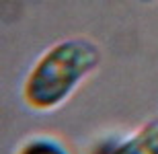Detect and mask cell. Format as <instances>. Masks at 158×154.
<instances>
[{
	"mask_svg": "<svg viewBox=\"0 0 158 154\" xmlns=\"http://www.w3.org/2000/svg\"><path fill=\"white\" fill-rule=\"evenodd\" d=\"M12 154H72L60 138L52 134H33L21 140Z\"/></svg>",
	"mask_w": 158,
	"mask_h": 154,
	"instance_id": "cell-3",
	"label": "cell"
},
{
	"mask_svg": "<svg viewBox=\"0 0 158 154\" xmlns=\"http://www.w3.org/2000/svg\"><path fill=\"white\" fill-rule=\"evenodd\" d=\"M103 49L88 37H66L52 43L31 64L21 84L25 107L47 115L70 101L88 76L99 70Z\"/></svg>",
	"mask_w": 158,
	"mask_h": 154,
	"instance_id": "cell-1",
	"label": "cell"
},
{
	"mask_svg": "<svg viewBox=\"0 0 158 154\" xmlns=\"http://www.w3.org/2000/svg\"><path fill=\"white\" fill-rule=\"evenodd\" d=\"M103 154H158V117L148 119L129 136L115 140Z\"/></svg>",
	"mask_w": 158,
	"mask_h": 154,
	"instance_id": "cell-2",
	"label": "cell"
}]
</instances>
